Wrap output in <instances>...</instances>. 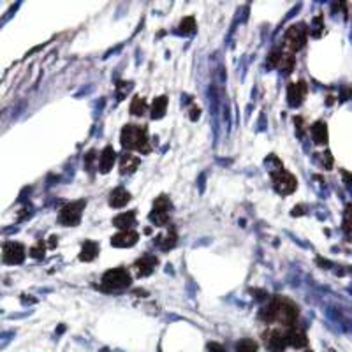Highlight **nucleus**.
Listing matches in <instances>:
<instances>
[{
	"label": "nucleus",
	"instance_id": "obj_6",
	"mask_svg": "<svg viewBox=\"0 0 352 352\" xmlns=\"http://www.w3.org/2000/svg\"><path fill=\"white\" fill-rule=\"evenodd\" d=\"M25 259V248L20 243H8L4 247V261L9 264H18Z\"/></svg>",
	"mask_w": 352,
	"mask_h": 352
},
{
	"label": "nucleus",
	"instance_id": "obj_5",
	"mask_svg": "<svg viewBox=\"0 0 352 352\" xmlns=\"http://www.w3.org/2000/svg\"><path fill=\"white\" fill-rule=\"evenodd\" d=\"M285 41H287V46L291 48L292 51H298L303 44L306 43V30L305 27L301 25H294L287 30V36H285Z\"/></svg>",
	"mask_w": 352,
	"mask_h": 352
},
{
	"label": "nucleus",
	"instance_id": "obj_22",
	"mask_svg": "<svg viewBox=\"0 0 352 352\" xmlns=\"http://www.w3.org/2000/svg\"><path fill=\"white\" fill-rule=\"evenodd\" d=\"M196 29V23H194V18H185L180 25V32L184 34H191L192 30Z\"/></svg>",
	"mask_w": 352,
	"mask_h": 352
},
{
	"label": "nucleus",
	"instance_id": "obj_7",
	"mask_svg": "<svg viewBox=\"0 0 352 352\" xmlns=\"http://www.w3.org/2000/svg\"><path fill=\"white\" fill-rule=\"evenodd\" d=\"M155 266H157V259L153 255H146V257H141L139 261L134 264V271H136V277H146V275L153 273Z\"/></svg>",
	"mask_w": 352,
	"mask_h": 352
},
{
	"label": "nucleus",
	"instance_id": "obj_10",
	"mask_svg": "<svg viewBox=\"0 0 352 352\" xmlns=\"http://www.w3.org/2000/svg\"><path fill=\"white\" fill-rule=\"evenodd\" d=\"M129 201H130V194L125 189H115V191L111 192V196H109V205H111L113 208H122V206H125Z\"/></svg>",
	"mask_w": 352,
	"mask_h": 352
},
{
	"label": "nucleus",
	"instance_id": "obj_2",
	"mask_svg": "<svg viewBox=\"0 0 352 352\" xmlns=\"http://www.w3.org/2000/svg\"><path fill=\"white\" fill-rule=\"evenodd\" d=\"M132 278H130L129 271L123 268H113V270L106 271L102 277V287L106 291H123V289L130 287Z\"/></svg>",
	"mask_w": 352,
	"mask_h": 352
},
{
	"label": "nucleus",
	"instance_id": "obj_14",
	"mask_svg": "<svg viewBox=\"0 0 352 352\" xmlns=\"http://www.w3.org/2000/svg\"><path fill=\"white\" fill-rule=\"evenodd\" d=\"M97 254H99V245L94 243V241H85V245L81 248V254H79V259L85 262L94 261L97 257Z\"/></svg>",
	"mask_w": 352,
	"mask_h": 352
},
{
	"label": "nucleus",
	"instance_id": "obj_11",
	"mask_svg": "<svg viewBox=\"0 0 352 352\" xmlns=\"http://www.w3.org/2000/svg\"><path fill=\"white\" fill-rule=\"evenodd\" d=\"M306 94V86L305 83H296V85H291L289 86V102L292 106H298L299 102L303 101Z\"/></svg>",
	"mask_w": 352,
	"mask_h": 352
},
{
	"label": "nucleus",
	"instance_id": "obj_23",
	"mask_svg": "<svg viewBox=\"0 0 352 352\" xmlns=\"http://www.w3.org/2000/svg\"><path fill=\"white\" fill-rule=\"evenodd\" d=\"M174 241H176V234H174V231H169V234L165 238H162V248H171L172 245H174Z\"/></svg>",
	"mask_w": 352,
	"mask_h": 352
},
{
	"label": "nucleus",
	"instance_id": "obj_18",
	"mask_svg": "<svg viewBox=\"0 0 352 352\" xmlns=\"http://www.w3.org/2000/svg\"><path fill=\"white\" fill-rule=\"evenodd\" d=\"M134 217H136V213H134V212L122 213V215H118L115 219V226L116 227H122L123 231L130 229V227L134 226Z\"/></svg>",
	"mask_w": 352,
	"mask_h": 352
},
{
	"label": "nucleus",
	"instance_id": "obj_13",
	"mask_svg": "<svg viewBox=\"0 0 352 352\" xmlns=\"http://www.w3.org/2000/svg\"><path fill=\"white\" fill-rule=\"evenodd\" d=\"M113 164H115V151H113L111 146H108L101 155V160H99V169H101V172H108V171H111Z\"/></svg>",
	"mask_w": 352,
	"mask_h": 352
},
{
	"label": "nucleus",
	"instance_id": "obj_21",
	"mask_svg": "<svg viewBox=\"0 0 352 352\" xmlns=\"http://www.w3.org/2000/svg\"><path fill=\"white\" fill-rule=\"evenodd\" d=\"M236 352H257V345L254 340H241L236 345Z\"/></svg>",
	"mask_w": 352,
	"mask_h": 352
},
{
	"label": "nucleus",
	"instance_id": "obj_8",
	"mask_svg": "<svg viewBox=\"0 0 352 352\" xmlns=\"http://www.w3.org/2000/svg\"><path fill=\"white\" fill-rule=\"evenodd\" d=\"M136 241H137V233L132 229H127V231H120V233H116L115 236H113L111 243L115 245V247L129 248V247H132Z\"/></svg>",
	"mask_w": 352,
	"mask_h": 352
},
{
	"label": "nucleus",
	"instance_id": "obj_16",
	"mask_svg": "<svg viewBox=\"0 0 352 352\" xmlns=\"http://www.w3.org/2000/svg\"><path fill=\"white\" fill-rule=\"evenodd\" d=\"M165 109H167V97H157L153 101V104L150 106V113L151 118H160V116L165 115Z\"/></svg>",
	"mask_w": 352,
	"mask_h": 352
},
{
	"label": "nucleus",
	"instance_id": "obj_4",
	"mask_svg": "<svg viewBox=\"0 0 352 352\" xmlns=\"http://www.w3.org/2000/svg\"><path fill=\"white\" fill-rule=\"evenodd\" d=\"M273 184H275V187H277V191L284 196L292 194V192L296 191V187H298V182H296L294 176L287 171H282V169L273 172Z\"/></svg>",
	"mask_w": 352,
	"mask_h": 352
},
{
	"label": "nucleus",
	"instance_id": "obj_15",
	"mask_svg": "<svg viewBox=\"0 0 352 352\" xmlns=\"http://www.w3.org/2000/svg\"><path fill=\"white\" fill-rule=\"evenodd\" d=\"M137 165H139V158L134 157V155H130V153H125L122 157V160H120V172H123V174L132 172L137 169Z\"/></svg>",
	"mask_w": 352,
	"mask_h": 352
},
{
	"label": "nucleus",
	"instance_id": "obj_3",
	"mask_svg": "<svg viewBox=\"0 0 352 352\" xmlns=\"http://www.w3.org/2000/svg\"><path fill=\"white\" fill-rule=\"evenodd\" d=\"M83 208H85V201H76L71 203V205H65L62 208L60 215H58L62 226H76V224H79Z\"/></svg>",
	"mask_w": 352,
	"mask_h": 352
},
{
	"label": "nucleus",
	"instance_id": "obj_25",
	"mask_svg": "<svg viewBox=\"0 0 352 352\" xmlns=\"http://www.w3.org/2000/svg\"><path fill=\"white\" fill-rule=\"evenodd\" d=\"M350 226H352V206H348L347 213H345V227L350 229Z\"/></svg>",
	"mask_w": 352,
	"mask_h": 352
},
{
	"label": "nucleus",
	"instance_id": "obj_26",
	"mask_svg": "<svg viewBox=\"0 0 352 352\" xmlns=\"http://www.w3.org/2000/svg\"><path fill=\"white\" fill-rule=\"evenodd\" d=\"M212 352H226L222 347H219V345H215V343H212Z\"/></svg>",
	"mask_w": 352,
	"mask_h": 352
},
{
	"label": "nucleus",
	"instance_id": "obj_12",
	"mask_svg": "<svg viewBox=\"0 0 352 352\" xmlns=\"http://www.w3.org/2000/svg\"><path fill=\"white\" fill-rule=\"evenodd\" d=\"M285 341H287V345H292V347H305L306 336L301 329H289L285 333Z\"/></svg>",
	"mask_w": 352,
	"mask_h": 352
},
{
	"label": "nucleus",
	"instance_id": "obj_24",
	"mask_svg": "<svg viewBox=\"0 0 352 352\" xmlns=\"http://www.w3.org/2000/svg\"><path fill=\"white\" fill-rule=\"evenodd\" d=\"M32 255L34 257H37V259H41L44 255V245L43 243H37L36 247L32 248Z\"/></svg>",
	"mask_w": 352,
	"mask_h": 352
},
{
	"label": "nucleus",
	"instance_id": "obj_9",
	"mask_svg": "<svg viewBox=\"0 0 352 352\" xmlns=\"http://www.w3.org/2000/svg\"><path fill=\"white\" fill-rule=\"evenodd\" d=\"M287 345L285 341V333L282 331H270L266 333V347L273 352H282Z\"/></svg>",
	"mask_w": 352,
	"mask_h": 352
},
{
	"label": "nucleus",
	"instance_id": "obj_1",
	"mask_svg": "<svg viewBox=\"0 0 352 352\" xmlns=\"http://www.w3.org/2000/svg\"><path fill=\"white\" fill-rule=\"evenodd\" d=\"M122 144L127 150H139L143 153L148 151V136L144 127L137 125H127L122 130V137H120Z\"/></svg>",
	"mask_w": 352,
	"mask_h": 352
},
{
	"label": "nucleus",
	"instance_id": "obj_17",
	"mask_svg": "<svg viewBox=\"0 0 352 352\" xmlns=\"http://www.w3.org/2000/svg\"><path fill=\"white\" fill-rule=\"evenodd\" d=\"M312 137L317 144H324L327 141V129L324 122H317L312 125Z\"/></svg>",
	"mask_w": 352,
	"mask_h": 352
},
{
	"label": "nucleus",
	"instance_id": "obj_19",
	"mask_svg": "<svg viewBox=\"0 0 352 352\" xmlns=\"http://www.w3.org/2000/svg\"><path fill=\"white\" fill-rule=\"evenodd\" d=\"M146 109H148V106H146V102H144V99L136 97L132 101V108H130V113H132V115L141 116V115L146 113Z\"/></svg>",
	"mask_w": 352,
	"mask_h": 352
},
{
	"label": "nucleus",
	"instance_id": "obj_20",
	"mask_svg": "<svg viewBox=\"0 0 352 352\" xmlns=\"http://www.w3.org/2000/svg\"><path fill=\"white\" fill-rule=\"evenodd\" d=\"M150 219L155 226H164L167 222V212H164V210H153Z\"/></svg>",
	"mask_w": 352,
	"mask_h": 352
}]
</instances>
